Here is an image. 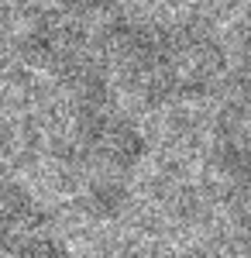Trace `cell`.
Masks as SVG:
<instances>
[{
	"label": "cell",
	"mask_w": 251,
	"mask_h": 258,
	"mask_svg": "<svg viewBox=\"0 0 251 258\" xmlns=\"http://www.w3.org/2000/svg\"><path fill=\"white\" fill-rule=\"evenodd\" d=\"M110 59L128 86L148 103L207 93L224 76L227 52L207 28L196 24H120Z\"/></svg>",
	"instance_id": "cell-1"
},
{
	"label": "cell",
	"mask_w": 251,
	"mask_h": 258,
	"mask_svg": "<svg viewBox=\"0 0 251 258\" xmlns=\"http://www.w3.org/2000/svg\"><path fill=\"white\" fill-rule=\"evenodd\" d=\"M0 258H73L31 189L0 182Z\"/></svg>",
	"instance_id": "cell-2"
},
{
	"label": "cell",
	"mask_w": 251,
	"mask_h": 258,
	"mask_svg": "<svg viewBox=\"0 0 251 258\" xmlns=\"http://www.w3.org/2000/svg\"><path fill=\"white\" fill-rule=\"evenodd\" d=\"M213 162L234 186L251 189V100L231 103L213 127Z\"/></svg>",
	"instance_id": "cell-3"
},
{
	"label": "cell",
	"mask_w": 251,
	"mask_h": 258,
	"mask_svg": "<svg viewBox=\"0 0 251 258\" xmlns=\"http://www.w3.org/2000/svg\"><path fill=\"white\" fill-rule=\"evenodd\" d=\"M244 38H241V48H244V66L251 69V11H248V18H244V31H241Z\"/></svg>",
	"instance_id": "cell-4"
},
{
	"label": "cell",
	"mask_w": 251,
	"mask_h": 258,
	"mask_svg": "<svg viewBox=\"0 0 251 258\" xmlns=\"http://www.w3.org/2000/svg\"><path fill=\"white\" fill-rule=\"evenodd\" d=\"M4 141H7V124H4V110H0V148H4Z\"/></svg>",
	"instance_id": "cell-5"
}]
</instances>
